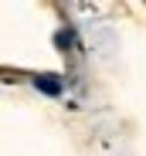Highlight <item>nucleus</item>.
Segmentation results:
<instances>
[{"label":"nucleus","mask_w":146,"mask_h":156,"mask_svg":"<svg viewBox=\"0 0 146 156\" xmlns=\"http://www.w3.org/2000/svg\"><path fill=\"white\" fill-rule=\"evenodd\" d=\"M37 88L48 92V95H58V92H61V82H58V78H44V75H41V78H37Z\"/></svg>","instance_id":"1"}]
</instances>
